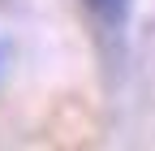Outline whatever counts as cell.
<instances>
[{
	"instance_id": "6da1fadb",
	"label": "cell",
	"mask_w": 155,
	"mask_h": 151,
	"mask_svg": "<svg viewBox=\"0 0 155 151\" xmlns=\"http://www.w3.org/2000/svg\"><path fill=\"white\" fill-rule=\"evenodd\" d=\"M82 5L99 17L104 26H121L125 22V13H129V0H82Z\"/></svg>"
}]
</instances>
